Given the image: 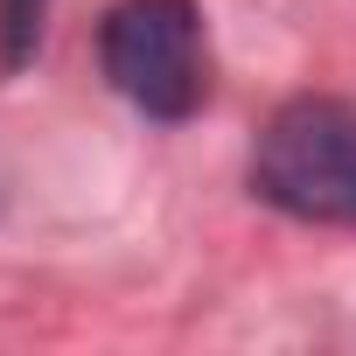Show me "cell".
Instances as JSON below:
<instances>
[{
  "mask_svg": "<svg viewBox=\"0 0 356 356\" xmlns=\"http://www.w3.org/2000/svg\"><path fill=\"white\" fill-rule=\"evenodd\" d=\"M252 189L300 224H356V105H280L252 147Z\"/></svg>",
  "mask_w": 356,
  "mask_h": 356,
  "instance_id": "6da1fadb",
  "label": "cell"
},
{
  "mask_svg": "<svg viewBox=\"0 0 356 356\" xmlns=\"http://www.w3.org/2000/svg\"><path fill=\"white\" fill-rule=\"evenodd\" d=\"M105 77L147 119H189L210 98V42L196 0H119L98 29Z\"/></svg>",
  "mask_w": 356,
  "mask_h": 356,
  "instance_id": "7a4b0ae2",
  "label": "cell"
},
{
  "mask_svg": "<svg viewBox=\"0 0 356 356\" xmlns=\"http://www.w3.org/2000/svg\"><path fill=\"white\" fill-rule=\"evenodd\" d=\"M42 8H49V0H0V56H8V63H22V56L35 49Z\"/></svg>",
  "mask_w": 356,
  "mask_h": 356,
  "instance_id": "3957f363",
  "label": "cell"
}]
</instances>
